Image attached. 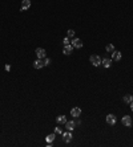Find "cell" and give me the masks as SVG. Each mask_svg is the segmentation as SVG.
<instances>
[{
	"label": "cell",
	"mask_w": 133,
	"mask_h": 147,
	"mask_svg": "<svg viewBox=\"0 0 133 147\" xmlns=\"http://www.w3.org/2000/svg\"><path fill=\"white\" fill-rule=\"evenodd\" d=\"M55 138H56V134H49L45 139H47V142H48V143H52V142L55 140Z\"/></svg>",
	"instance_id": "cell-16"
},
{
	"label": "cell",
	"mask_w": 133,
	"mask_h": 147,
	"mask_svg": "<svg viewBox=\"0 0 133 147\" xmlns=\"http://www.w3.org/2000/svg\"><path fill=\"white\" fill-rule=\"evenodd\" d=\"M121 123H123L124 126H132V118L129 115H125V117H123V119H121Z\"/></svg>",
	"instance_id": "cell-4"
},
{
	"label": "cell",
	"mask_w": 133,
	"mask_h": 147,
	"mask_svg": "<svg viewBox=\"0 0 133 147\" xmlns=\"http://www.w3.org/2000/svg\"><path fill=\"white\" fill-rule=\"evenodd\" d=\"M35 53H36L37 58H45V49H43V48H37L35 50Z\"/></svg>",
	"instance_id": "cell-5"
},
{
	"label": "cell",
	"mask_w": 133,
	"mask_h": 147,
	"mask_svg": "<svg viewBox=\"0 0 133 147\" xmlns=\"http://www.w3.org/2000/svg\"><path fill=\"white\" fill-rule=\"evenodd\" d=\"M116 122H117V119H116V117H114L113 114H108L107 115V123L108 125H116Z\"/></svg>",
	"instance_id": "cell-3"
},
{
	"label": "cell",
	"mask_w": 133,
	"mask_h": 147,
	"mask_svg": "<svg viewBox=\"0 0 133 147\" xmlns=\"http://www.w3.org/2000/svg\"><path fill=\"white\" fill-rule=\"evenodd\" d=\"M31 7V0H23L21 2V8H20V11H25V9H28Z\"/></svg>",
	"instance_id": "cell-8"
},
{
	"label": "cell",
	"mask_w": 133,
	"mask_h": 147,
	"mask_svg": "<svg viewBox=\"0 0 133 147\" xmlns=\"http://www.w3.org/2000/svg\"><path fill=\"white\" fill-rule=\"evenodd\" d=\"M49 58H39L37 61H35V64H33V66H35V69H41V68H44V66H47L48 64H49Z\"/></svg>",
	"instance_id": "cell-1"
},
{
	"label": "cell",
	"mask_w": 133,
	"mask_h": 147,
	"mask_svg": "<svg viewBox=\"0 0 133 147\" xmlns=\"http://www.w3.org/2000/svg\"><path fill=\"white\" fill-rule=\"evenodd\" d=\"M133 101V96H130V94H126V96H124V102L125 103H130Z\"/></svg>",
	"instance_id": "cell-15"
},
{
	"label": "cell",
	"mask_w": 133,
	"mask_h": 147,
	"mask_svg": "<svg viewBox=\"0 0 133 147\" xmlns=\"http://www.w3.org/2000/svg\"><path fill=\"white\" fill-rule=\"evenodd\" d=\"M63 140H64V142H71L72 140V134H71V131H67V133H63Z\"/></svg>",
	"instance_id": "cell-7"
},
{
	"label": "cell",
	"mask_w": 133,
	"mask_h": 147,
	"mask_svg": "<svg viewBox=\"0 0 133 147\" xmlns=\"http://www.w3.org/2000/svg\"><path fill=\"white\" fill-rule=\"evenodd\" d=\"M63 43H64V45H69V44H71V41H69V37H65L64 40H63Z\"/></svg>",
	"instance_id": "cell-19"
},
{
	"label": "cell",
	"mask_w": 133,
	"mask_h": 147,
	"mask_svg": "<svg viewBox=\"0 0 133 147\" xmlns=\"http://www.w3.org/2000/svg\"><path fill=\"white\" fill-rule=\"evenodd\" d=\"M65 122H67L65 115H59V117H57V123H60V125H65Z\"/></svg>",
	"instance_id": "cell-14"
},
{
	"label": "cell",
	"mask_w": 133,
	"mask_h": 147,
	"mask_svg": "<svg viewBox=\"0 0 133 147\" xmlns=\"http://www.w3.org/2000/svg\"><path fill=\"white\" fill-rule=\"evenodd\" d=\"M129 105H130V110H132V111H133V101H132V102H130V103H129Z\"/></svg>",
	"instance_id": "cell-21"
},
{
	"label": "cell",
	"mask_w": 133,
	"mask_h": 147,
	"mask_svg": "<svg viewBox=\"0 0 133 147\" xmlns=\"http://www.w3.org/2000/svg\"><path fill=\"white\" fill-rule=\"evenodd\" d=\"M80 114H81V109L80 107H73L71 110V115L75 117V118H76V117H80Z\"/></svg>",
	"instance_id": "cell-10"
},
{
	"label": "cell",
	"mask_w": 133,
	"mask_h": 147,
	"mask_svg": "<svg viewBox=\"0 0 133 147\" xmlns=\"http://www.w3.org/2000/svg\"><path fill=\"white\" fill-rule=\"evenodd\" d=\"M72 50H73V46L69 44V45H65L64 46V50H63V52H64V54H71Z\"/></svg>",
	"instance_id": "cell-13"
},
{
	"label": "cell",
	"mask_w": 133,
	"mask_h": 147,
	"mask_svg": "<svg viewBox=\"0 0 133 147\" xmlns=\"http://www.w3.org/2000/svg\"><path fill=\"white\" fill-rule=\"evenodd\" d=\"M89 61H91V64H92L93 66H99V65H101V58H100L99 54H92V56L89 57Z\"/></svg>",
	"instance_id": "cell-2"
},
{
	"label": "cell",
	"mask_w": 133,
	"mask_h": 147,
	"mask_svg": "<svg viewBox=\"0 0 133 147\" xmlns=\"http://www.w3.org/2000/svg\"><path fill=\"white\" fill-rule=\"evenodd\" d=\"M111 62H112V60H109L108 57H105V58H102V60H101V65L105 66V68H109V66H111Z\"/></svg>",
	"instance_id": "cell-12"
},
{
	"label": "cell",
	"mask_w": 133,
	"mask_h": 147,
	"mask_svg": "<svg viewBox=\"0 0 133 147\" xmlns=\"http://www.w3.org/2000/svg\"><path fill=\"white\" fill-rule=\"evenodd\" d=\"M112 60H114V61H120L121 60V53L120 52H117V50L112 52Z\"/></svg>",
	"instance_id": "cell-11"
},
{
	"label": "cell",
	"mask_w": 133,
	"mask_h": 147,
	"mask_svg": "<svg viewBox=\"0 0 133 147\" xmlns=\"http://www.w3.org/2000/svg\"><path fill=\"white\" fill-rule=\"evenodd\" d=\"M65 126H67V130L72 131L73 128L76 127V122H75V121H67L65 122Z\"/></svg>",
	"instance_id": "cell-9"
},
{
	"label": "cell",
	"mask_w": 133,
	"mask_h": 147,
	"mask_svg": "<svg viewBox=\"0 0 133 147\" xmlns=\"http://www.w3.org/2000/svg\"><path fill=\"white\" fill-rule=\"evenodd\" d=\"M105 49H107V52H109V53H112V52L114 50V46H113L112 44H108V45H107V48H105Z\"/></svg>",
	"instance_id": "cell-17"
},
{
	"label": "cell",
	"mask_w": 133,
	"mask_h": 147,
	"mask_svg": "<svg viewBox=\"0 0 133 147\" xmlns=\"http://www.w3.org/2000/svg\"><path fill=\"white\" fill-rule=\"evenodd\" d=\"M56 133H59V134H63V130L60 127H56Z\"/></svg>",
	"instance_id": "cell-20"
},
{
	"label": "cell",
	"mask_w": 133,
	"mask_h": 147,
	"mask_svg": "<svg viewBox=\"0 0 133 147\" xmlns=\"http://www.w3.org/2000/svg\"><path fill=\"white\" fill-rule=\"evenodd\" d=\"M72 46H73V48H81V46H83V41L81 40H80V39H73L72 40Z\"/></svg>",
	"instance_id": "cell-6"
},
{
	"label": "cell",
	"mask_w": 133,
	"mask_h": 147,
	"mask_svg": "<svg viewBox=\"0 0 133 147\" xmlns=\"http://www.w3.org/2000/svg\"><path fill=\"white\" fill-rule=\"evenodd\" d=\"M75 36V31L73 29H69V31L67 32V37H73Z\"/></svg>",
	"instance_id": "cell-18"
}]
</instances>
